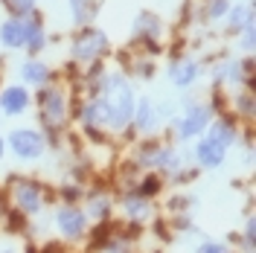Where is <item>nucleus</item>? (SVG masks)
Wrapping results in <instances>:
<instances>
[{"mask_svg": "<svg viewBox=\"0 0 256 253\" xmlns=\"http://www.w3.org/2000/svg\"><path fill=\"white\" fill-rule=\"evenodd\" d=\"M90 212H94L96 218H102V216L108 212V201H105V198H99V201H94V206H90Z\"/></svg>", "mask_w": 256, "mask_h": 253, "instance_id": "18", "label": "nucleus"}, {"mask_svg": "<svg viewBox=\"0 0 256 253\" xmlns=\"http://www.w3.org/2000/svg\"><path fill=\"white\" fill-rule=\"evenodd\" d=\"M224 9H227V3H224V0H212V3H210V15H212V18L224 15Z\"/></svg>", "mask_w": 256, "mask_h": 253, "instance_id": "20", "label": "nucleus"}, {"mask_svg": "<svg viewBox=\"0 0 256 253\" xmlns=\"http://www.w3.org/2000/svg\"><path fill=\"white\" fill-rule=\"evenodd\" d=\"M204 126H207V111H204V108H195V111L180 122V134H184V137H192V134H198Z\"/></svg>", "mask_w": 256, "mask_h": 253, "instance_id": "8", "label": "nucleus"}, {"mask_svg": "<svg viewBox=\"0 0 256 253\" xmlns=\"http://www.w3.org/2000/svg\"><path fill=\"white\" fill-rule=\"evenodd\" d=\"M137 126H140V128L152 126V105H148V102H140V111H137Z\"/></svg>", "mask_w": 256, "mask_h": 253, "instance_id": "16", "label": "nucleus"}, {"mask_svg": "<svg viewBox=\"0 0 256 253\" xmlns=\"http://www.w3.org/2000/svg\"><path fill=\"white\" fill-rule=\"evenodd\" d=\"M244 20H250V9H236V12H233V30L250 26V24H244Z\"/></svg>", "mask_w": 256, "mask_h": 253, "instance_id": "17", "label": "nucleus"}, {"mask_svg": "<svg viewBox=\"0 0 256 253\" xmlns=\"http://www.w3.org/2000/svg\"><path fill=\"white\" fill-rule=\"evenodd\" d=\"M244 50H254V32L248 30V35H244Z\"/></svg>", "mask_w": 256, "mask_h": 253, "instance_id": "24", "label": "nucleus"}, {"mask_svg": "<svg viewBox=\"0 0 256 253\" xmlns=\"http://www.w3.org/2000/svg\"><path fill=\"white\" fill-rule=\"evenodd\" d=\"M32 3H35V0H9V6H12L15 12H30Z\"/></svg>", "mask_w": 256, "mask_h": 253, "instance_id": "19", "label": "nucleus"}, {"mask_svg": "<svg viewBox=\"0 0 256 253\" xmlns=\"http://www.w3.org/2000/svg\"><path fill=\"white\" fill-rule=\"evenodd\" d=\"M0 38H3L6 47H20V44H24V24H18V20H6L3 30H0Z\"/></svg>", "mask_w": 256, "mask_h": 253, "instance_id": "9", "label": "nucleus"}, {"mask_svg": "<svg viewBox=\"0 0 256 253\" xmlns=\"http://www.w3.org/2000/svg\"><path fill=\"white\" fill-rule=\"evenodd\" d=\"M195 73H198L195 64H184V67H178V73H172V79H175L178 84H190V82L195 79Z\"/></svg>", "mask_w": 256, "mask_h": 253, "instance_id": "14", "label": "nucleus"}, {"mask_svg": "<svg viewBox=\"0 0 256 253\" xmlns=\"http://www.w3.org/2000/svg\"><path fill=\"white\" fill-rule=\"evenodd\" d=\"M158 190V180H146L143 184V192H154Z\"/></svg>", "mask_w": 256, "mask_h": 253, "instance_id": "25", "label": "nucleus"}, {"mask_svg": "<svg viewBox=\"0 0 256 253\" xmlns=\"http://www.w3.org/2000/svg\"><path fill=\"white\" fill-rule=\"evenodd\" d=\"M0 152H3V140H0Z\"/></svg>", "mask_w": 256, "mask_h": 253, "instance_id": "26", "label": "nucleus"}, {"mask_svg": "<svg viewBox=\"0 0 256 253\" xmlns=\"http://www.w3.org/2000/svg\"><path fill=\"white\" fill-rule=\"evenodd\" d=\"M73 12L79 18H84V0H73Z\"/></svg>", "mask_w": 256, "mask_h": 253, "instance_id": "23", "label": "nucleus"}, {"mask_svg": "<svg viewBox=\"0 0 256 253\" xmlns=\"http://www.w3.org/2000/svg\"><path fill=\"white\" fill-rule=\"evenodd\" d=\"M24 41L30 44V50H41L44 44V32L38 24H24Z\"/></svg>", "mask_w": 256, "mask_h": 253, "instance_id": "11", "label": "nucleus"}, {"mask_svg": "<svg viewBox=\"0 0 256 253\" xmlns=\"http://www.w3.org/2000/svg\"><path fill=\"white\" fill-rule=\"evenodd\" d=\"M12 148L20 158H38L41 154V137L35 131H15L12 134Z\"/></svg>", "mask_w": 256, "mask_h": 253, "instance_id": "3", "label": "nucleus"}, {"mask_svg": "<svg viewBox=\"0 0 256 253\" xmlns=\"http://www.w3.org/2000/svg\"><path fill=\"white\" fill-rule=\"evenodd\" d=\"M128 212H131V216H143L146 204H143V201H128Z\"/></svg>", "mask_w": 256, "mask_h": 253, "instance_id": "21", "label": "nucleus"}, {"mask_svg": "<svg viewBox=\"0 0 256 253\" xmlns=\"http://www.w3.org/2000/svg\"><path fill=\"white\" fill-rule=\"evenodd\" d=\"M210 140L222 142L224 148H227V146H230V140H233V128L227 126V122H216V126H212V131H210Z\"/></svg>", "mask_w": 256, "mask_h": 253, "instance_id": "12", "label": "nucleus"}, {"mask_svg": "<svg viewBox=\"0 0 256 253\" xmlns=\"http://www.w3.org/2000/svg\"><path fill=\"white\" fill-rule=\"evenodd\" d=\"M18 204L24 206L26 212H35V210L41 206V195H38L35 186H26V184H24V186L18 190Z\"/></svg>", "mask_w": 256, "mask_h": 253, "instance_id": "10", "label": "nucleus"}, {"mask_svg": "<svg viewBox=\"0 0 256 253\" xmlns=\"http://www.w3.org/2000/svg\"><path fill=\"white\" fill-rule=\"evenodd\" d=\"M44 116L50 122H62L64 120V96L58 90H47L44 94Z\"/></svg>", "mask_w": 256, "mask_h": 253, "instance_id": "5", "label": "nucleus"}, {"mask_svg": "<svg viewBox=\"0 0 256 253\" xmlns=\"http://www.w3.org/2000/svg\"><path fill=\"white\" fill-rule=\"evenodd\" d=\"M26 102H30V94H24L20 88H9V90L3 94V108L9 114H20L26 108Z\"/></svg>", "mask_w": 256, "mask_h": 253, "instance_id": "7", "label": "nucleus"}, {"mask_svg": "<svg viewBox=\"0 0 256 253\" xmlns=\"http://www.w3.org/2000/svg\"><path fill=\"white\" fill-rule=\"evenodd\" d=\"M84 120H88V122H96V120L102 122V120H108V99H102V102H94V105L84 111Z\"/></svg>", "mask_w": 256, "mask_h": 253, "instance_id": "13", "label": "nucleus"}, {"mask_svg": "<svg viewBox=\"0 0 256 253\" xmlns=\"http://www.w3.org/2000/svg\"><path fill=\"white\" fill-rule=\"evenodd\" d=\"M198 253H227V250H224V244H216V242H210V244H204V248H201Z\"/></svg>", "mask_w": 256, "mask_h": 253, "instance_id": "22", "label": "nucleus"}, {"mask_svg": "<svg viewBox=\"0 0 256 253\" xmlns=\"http://www.w3.org/2000/svg\"><path fill=\"white\" fill-rule=\"evenodd\" d=\"M24 76H26V82H44L47 79V70H44V64H26Z\"/></svg>", "mask_w": 256, "mask_h": 253, "instance_id": "15", "label": "nucleus"}, {"mask_svg": "<svg viewBox=\"0 0 256 253\" xmlns=\"http://www.w3.org/2000/svg\"><path fill=\"white\" fill-rule=\"evenodd\" d=\"M198 160L204 163V166H218L224 160V146L216 140H204L198 146Z\"/></svg>", "mask_w": 256, "mask_h": 253, "instance_id": "6", "label": "nucleus"}, {"mask_svg": "<svg viewBox=\"0 0 256 253\" xmlns=\"http://www.w3.org/2000/svg\"><path fill=\"white\" fill-rule=\"evenodd\" d=\"M131 108H134V99H131V90L122 88V90H116L111 102H108V120H111V126H126L128 120H131Z\"/></svg>", "mask_w": 256, "mask_h": 253, "instance_id": "1", "label": "nucleus"}, {"mask_svg": "<svg viewBox=\"0 0 256 253\" xmlns=\"http://www.w3.org/2000/svg\"><path fill=\"white\" fill-rule=\"evenodd\" d=\"M102 47H105V35L88 30V32L79 35V41H76V47H73V56H76V58H94V56L102 52Z\"/></svg>", "mask_w": 256, "mask_h": 253, "instance_id": "2", "label": "nucleus"}, {"mask_svg": "<svg viewBox=\"0 0 256 253\" xmlns=\"http://www.w3.org/2000/svg\"><path fill=\"white\" fill-rule=\"evenodd\" d=\"M58 227H62L64 236H79L82 230H84V216H82L79 210L67 206V210L58 212Z\"/></svg>", "mask_w": 256, "mask_h": 253, "instance_id": "4", "label": "nucleus"}]
</instances>
